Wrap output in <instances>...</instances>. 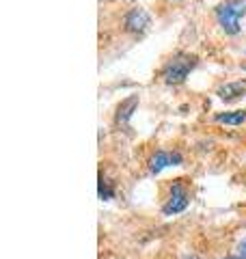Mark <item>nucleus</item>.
Returning <instances> with one entry per match:
<instances>
[{
  "instance_id": "obj_1",
  "label": "nucleus",
  "mask_w": 246,
  "mask_h": 259,
  "mask_svg": "<svg viewBox=\"0 0 246 259\" xmlns=\"http://www.w3.org/2000/svg\"><path fill=\"white\" fill-rule=\"evenodd\" d=\"M196 67V56L188 52H175L171 59L162 65L160 76L167 84H179L188 78V74Z\"/></svg>"
},
{
  "instance_id": "obj_2",
  "label": "nucleus",
  "mask_w": 246,
  "mask_h": 259,
  "mask_svg": "<svg viewBox=\"0 0 246 259\" xmlns=\"http://www.w3.org/2000/svg\"><path fill=\"white\" fill-rule=\"evenodd\" d=\"M216 22L227 35H237L240 32V20L246 15V3L244 0H225L216 7Z\"/></svg>"
},
{
  "instance_id": "obj_3",
  "label": "nucleus",
  "mask_w": 246,
  "mask_h": 259,
  "mask_svg": "<svg viewBox=\"0 0 246 259\" xmlns=\"http://www.w3.org/2000/svg\"><path fill=\"white\" fill-rule=\"evenodd\" d=\"M188 203H190L188 188L182 182H175L173 186H171V192H169V197H167V201H164V205H162V214L164 216L179 214V212H184V209L188 207Z\"/></svg>"
},
{
  "instance_id": "obj_4",
  "label": "nucleus",
  "mask_w": 246,
  "mask_h": 259,
  "mask_svg": "<svg viewBox=\"0 0 246 259\" xmlns=\"http://www.w3.org/2000/svg\"><path fill=\"white\" fill-rule=\"evenodd\" d=\"M151 26V15L143 7H136V9H130L123 18V28L128 32H134V35H141L147 28Z\"/></svg>"
},
{
  "instance_id": "obj_5",
  "label": "nucleus",
  "mask_w": 246,
  "mask_h": 259,
  "mask_svg": "<svg viewBox=\"0 0 246 259\" xmlns=\"http://www.w3.org/2000/svg\"><path fill=\"white\" fill-rule=\"evenodd\" d=\"M182 160L184 158H182V153H179V151L158 149L149 158V173L158 175L160 171H164V168H169V166H179V164H182Z\"/></svg>"
},
{
  "instance_id": "obj_6",
  "label": "nucleus",
  "mask_w": 246,
  "mask_h": 259,
  "mask_svg": "<svg viewBox=\"0 0 246 259\" xmlns=\"http://www.w3.org/2000/svg\"><path fill=\"white\" fill-rule=\"evenodd\" d=\"M136 106H138V95H130L128 100H123L119 104V108H117V115H114V123L126 125L130 121V117H132V112H134Z\"/></svg>"
},
{
  "instance_id": "obj_7",
  "label": "nucleus",
  "mask_w": 246,
  "mask_h": 259,
  "mask_svg": "<svg viewBox=\"0 0 246 259\" xmlns=\"http://www.w3.org/2000/svg\"><path fill=\"white\" fill-rule=\"evenodd\" d=\"M246 93V84L244 82H227L218 89V97L225 102H233L237 97H242Z\"/></svg>"
},
{
  "instance_id": "obj_8",
  "label": "nucleus",
  "mask_w": 246,
  "mask_h": 259,
  "mask_svg": "<svg viewBox=\"0 0 246 259\" xmlns=\"http://www.w3.org/2000/svg\"><path fill=\"white\" fill-rule=\"evenodd\" d=\"M214 121L225 125H242L246 121V110H229V112H218Z\"/></svg>"
},
{
  "instance_id": "obj_9",
  "label": "nucleus",
  "mask_w": 246,
  "mask_h": 259,
  "mask_svg": "<svg viewBox=\"0 0 246 259\" xmlns=\"http://www.w3.org/2000/svg\"><path fill=\"white\" fill-rule=\"evenodd\" d=\"M97 192H100V199H104V201L112 199V186H110V182L106 180L104 175H100V186H97Z\"/></svg>"
},
{
  "instance_id": "obj_10",
  "label": "nucleus",
  "mask_w": 246,
  "mask_h": 259,
  "mask_svg": "<svg viewBox=\"0 0 246 259\" xmlns=\"http://www.w3.org/2000/svg\"><path fill=\"white\" fill-rule=\"evenodd\" d=\"M237 253H240L242 259H246V238L240 242V246H237Z\"/></svg>"
},
{
  "instance_id": "obj_11",
  "label": "nucleus",
  "mask_w": 246,
  "mask_h": 259,
  "mask_svg": "<svg viewBox=\"0 0 246 259\" xmlns=\"http://www.w3.org/2000/svg\"><path fill=\"white\" fill-rule=\"evenodd\" d=\"M225 259H242L240 255H237V257H225Z\"/></svg>"
},
{
  "instance_id": "obj_12",
  "label": "nucleus",
  "mask_w": 246,
  "mask_h": 259,
  "mask_svg": "<svg viewBox=\"0 0 246 259\" xmlns=\"http://www.w3.org/2000/svg\"><path fill=\"white\" fill-rule=\"evenodd\" d=\"M186 259H199V257H194V255H190V257H186Z\"/></svg>"
}]
</instances>
